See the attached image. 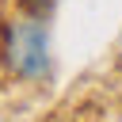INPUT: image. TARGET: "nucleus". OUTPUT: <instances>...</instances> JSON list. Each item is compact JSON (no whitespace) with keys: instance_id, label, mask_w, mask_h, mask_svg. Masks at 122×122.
Here are the masks:
<instances>
[{"instance_id":"nucleus-1","label":"nucleus","mask_w":122,"mask_h":122,"mask_svg":"<svg viewBox=\"0 0 122 122\" xmlns=\"http://www.w3.org/2000/svg\"><path fill=\"white\" fill-rule=\"evenodd\" d=\"M4 61L11 72L34 80L50 69V34H46V23L34 15V19H19L8 27L4 34Z\"/></svg>"}]
</instances>
